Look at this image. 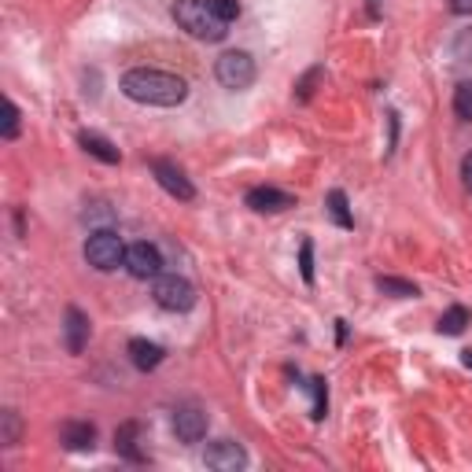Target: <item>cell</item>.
Here are the masks:
<instances>
[{"mask_svg": "<svg viewBox=\"0 0 472 472\" xmlns=\"http://www.w3.org/2000/svg\"><path fill=\"white\" fill-rule=\"evenodd\" d=\"M450 12H457V15H472V0H450Z\"/></svg>", "mask_w": 472, "mask_h": 472, "instance_id": "28", "label": "cell"}, {"mask_svg": "<svg viewBox=\"0 0 472 472\" xmlns=\"http://www.w3.org/2000/svg\"><path fill=\"white\" fill-rule=\"evenodd\" d=\"M173 432L182 443H200L207 436V413L200 406H177L173 409Z\"/></svg>", "mask_w": 472, "mask_h": 472, "instance_id": "9", "label": "cell"}, {"mask_svg": "<svg viewBox=\"0 0 472 472\" xmlns=\"http://www.w3.org/2000/svg\"><path fill=\"white\" fill-rule=\"evenodd\" d=\"M325 203H329V214H332V221H336L339 229H350V225H354V214H350V207H347V196H343L339 189H332Z\"/></svg>", "mask_w": 472, "mask_h": 472, "instance_id": "18", "label": "cell"}, {"mask_svg": "<svg viewBox=\"0 0 472 472\" xmlns=\"http://www.w3.org/2000/svg\"><path fill=\"white\" fill-rule=\"evenodd\" d=\"M114 447H118V454H126L130 461H144V454L137 450V425L133 421L114 432Z\"/></svg>", "mask_w": 472, "mask_h": 472, "instance_id": "17", "label": "cell"}, {"mask_svg": "<svg viewBox=\"0 0 472 472\" xmlns=\"http://www.w3.org/2000/svg\"><path fill=\"white\" fill-rule=\"evenodd\" d=\"M78 144H82V148H85L93 159H100V162H107V166H114L118 159H123V152H118V148L107 141V137L93 133V130H82V133H78Z\"/></svg>", "mask_w": 472, "mask_h": 472, "instance_id": "13", "label": "cell"}, {"mask_svg": "<svg viewBox=\"0 0 472 472\" xmlns=\"http://www.w3.org/2000/svg\"><path fill=\"white\" fill-rule=\"evenodd\" d=\"M207 468H218V472H241L248 465V454L241 443H232V439H214L203 454Z\"/></svg>", "mask_w": 472, "mask_h": 472, "instance_id": "8", "label": "cell"}, {"mask_svg": "<svg viewBox=\"0 0 472 472\" xmlns=\"http://www.w3.org/2000/svg\"><path fill=\"white\" fill-rule=\"evenodd\" d=\"M211 5V12L221 19V23H232L236 15H241V5H236V0H207Z\"/></svg>", "mask_w": 472, "mask_h": 472, "instance_id": "23", "label": "cell"}, {"mask_svg": "<svg viewBox=\"0 0 472 472\" xmlns=\"http://www.w3.org/2000/svg\"><path fill=\"white\" fill-rule=\"evenodd\" d=\"M318 78H321V67H314V71L300 82V100H310V93H314V82H318Z\"/></svg>", "mask_w": 472, "mask_h": 472, "instance_id": "26", "label": "cell"}, {"mask_svg": "<svg viewBox=\"0 0 472 472\" xmlns=\"http://www.w3.org/2000/svg\"><path fill=\"white\" fill-rule=\"evenodd\" d=\"M377 288L384 291V295H391V300H418V284H409V280H402V277H377Z\"/></svg>", "mask_w": 472, "mask_h": 472, "instance_id": "15", "label": "cell"}, {"mask_svg": "<svg viewBox=\"0 0 472 472\" xmlns=\"http://www.w3.org/2000/svg\"><path fill=\"white\" fill-rule=\"evenodd\" d=\"M152 173H155V182L173 196V200H182V203H189V200H196V189H192V182L185 177V170L177 166V162H170V159H152Z\"/></svg>", "mask_w": 472, "mask_h": 472, "instance_id": "6", "label": "cell"}, {"mask_svg": "<svg viewBox=\"0 0 472 472\" xmlns=\"http://www.w3.org/2000/svg\"><path fill=\"white\" fill-rule=\"evenodd\" d=\"M454 55L465 59V64H472V26H468V30H457V37H454Z\"/></svg>", "mask_w": 472, "mask_h": 472, "instance_id": "24", "label": "cell"}, {"mask_svg": "<svg viewBox=\"0 0 472 472\" xmlns=\"http://www.w3.org/2000/svg\"><path fill=\"white\" fill-rule=\"evenodd\" d=\"M89 343V318L78 307H67V325H64V347L71 354H82Z\"/></svg>", "mask_w": 472, "mask_h": 472, "instance_id": "11", "label": "cell"}, {"mask_svg": "<svg viewBox=\"0 0 472 472\" xmlns=\"http://www.w3.org/2000/svg\"><path fill=\"white\" fill-rule=\"evenodd\" d=\"M461 182H465V189L472 192V152L461 159Z\"/></svg>", "mask_w": 472, "mask_h": 472, "instance_id": "27", "label": "cell"}, {"mask_svg": "<svg viewBox=\"0 0 472 472\" xmlns=\"http://www.w3.org/2000/svg\"><path fill=\"white\" fill-rule=\"evenodd\" d=\"M248 207L259 211V214H280V211L295 207V196H288V192H280V189H273V185H262V189H251V192H248Z\"/></svg>", "mask_w": 472, "mask_h": 472, "instance_id": "10", "label": "cell"}, {"mask_svg": "<svg viewBox=\"0 0 472 472\" xmlns=\"http://www.w3.org/2000/svg\"><path fill=\"white\" fill-rule=\"evenodd\" d=\"M465 325H468V310H465V307H450V310L439 318V325H436V329H439L443 336H461V332H465Z\"/></svg>", "mask_w": 472, "mask_h": 472, "instance_id": "19", "label": "cell"}, {"mask_svg": "<svg viewBox=\"0 0 472 472\" xmlns=\"http://www.w3.org/2000/svg\"><path fill=\"white\" fill-rule=\"evenodd\" d=\"M85 262L100 273H111L118 266H126V244L123 236H118L114 229H96L89 241H85Z\"/></svg>", "mask_w": 472, "mask_h": 472, "instance_id": "3", "label": "cell"}, {"mask_svg": "<svg viewBox=\"0 0 472 472\" xmlns=\"http://www.w3.org/2000/svg\"><path fill=\"white\" fill-rule=\"evenodd\" d=\"M152 300L170 310V314H185L196 307V288L189 277H177V273H159L152 284Z\"/></svg>", "mask_w": 472, "mask_h": 472, "instance_id": "4", "label": "cell"}, {"mask_svg": "<svg viewBox=\"0 0 472 472\" xmlns=\"http://www.w3.org/2000/svg\"><path fill=\"white\" fill-rule=\"evenodd\" d=\"M19 439H23V418L8 406L5 413H0V443H5V447H15Z\"/></svg>", "mask_w": 472, "mask_h": 472, "instance_id": "16", "label": "cell"}, {"mask_svg": "<svg viewBox=\"0 0 472 472\" xmlns=\"http://www.w3.org/2000/svg\"><path fill=\"white\" fill-rule=\"evenodd\" d=\"M123 93L133 103H148V107H177L189 96V82L177 78L170 71H155V67H133L123 74Z\"/></svg>", "mask_w": 472, "mask_h": 472, "instance_id": "1", "label": "cell"}, {"mask_svg": "<svg viewBox=\"0 0 472 472\" xmlns=\"http://www.w3.org/2000/svg\"><path fill=\"white\" fill-rule=\"evenodd\" d=\"M454 114L461 123H472V82H461L454 89Z\"/></svg>", "mask_w": 472, "mask_h": 472, "instance_id": "20", "label": "cell"}, {"mask_svg": "<svg viewBox=\"0 0 472 472\" xmlns=\"http://www.w3.org/2000/svg\"><path fill=\"white\" fill-rule=\"evenodd\" d=\"M255 74H259V71H255V59H251L248 52H221L218 64H214V78H218L225 89H232V93L251 89Z\"/></svg>", "mask_w": 472, "mask_h": 472, "instance_id": "5", "label": "cell"}, {"mask_svg": "<svg viewBox=\"0 0 472 472\" xmlns=\"http://www.w3.org/2000/svg\"><path fill=\"white\" fill-rule=\"evenodd\" d=\"M461 366H465V369H472V350H461Z\"/></svg>", "mask_w": 472, "mask_h": 472, "instance_id": "29", "label": "cell"}, {"mask_svg": "<svg viewBox=\"0 0 472 472\" xmlns=\"http://www.w3.org/2000/svg\"><path fill=\"white\" fill-rule=\"evenodd\" d=\"M300 270H303V280L314 284V244L310 241H303V248H300Z\"/></svg>", "mask_w": 472, "mask_h": 472, "instance_id": "25", "label": "cell"}, {"mask_svg": "<svg viewBox=\"0 0 472 472\" xmlns=\"http://www.w3.org/2000/svg\"><path fill=\"white\" fill-rule=\"evenodd\" d=\"M162 347L159 343H152V339H130V362L141 369V373H152V369H159V362H162Z\"/></svg>", "mask_w": 472, "mask_h": 472, "instance_id": "12", "label": "cell"}, {"mask_svg": "<svg viewBox=\"0 0 472 472\" xmlns=\"http://www.w3.org/2000/svg\"><path fill=\"white\" fill-rule=\"evenodd\" d=\"M126 270H130V277H137V280H155V277L162 273V255H159V248L148 244V241L130 244V248H126Z\"/></svg>", "mask_w": 472, "mask_h": 472, "instance_id": "7", "label": "cell"}, {"mask_svg": "<svg viewBox=\"0 0 472 472\" xmlns=\"http://www.w3.org/2000/svg\"><path fill=\"white\" fill-rule=\"evenodd\" d=\"M19 137V107L15 100H5V141H15Z\"/></svg>", "mask_w": 472, "mask_h": 472, "instance_id": "22", "label": "cell"}, {"mask_svg": "<svg viewBox=\"0 0 472 472\" xmlns=\"http://www.w3.org/2000/svg\"><path fill=\"white\" fill-rule=\"evenodd\" d=\"M173 23L196 41H221L229 23H221L207 0H173Z\"/></svg>", "mask_w": 472, "mask_h": 472, "instance_id": "2", "label": "cell"}, {"mask_svg": "<svg viewBox=\"0 0 472 472\" xmlns=\"http://www.w3.org/2000/svg\"><path fill=\"white\" fill-rule=\"evenodd\" d=\"M64 447L67 450H93L96 447V425L93 421H67L64 425Z\"/></svg>", "mask_w": 472, "mask_h": 472, "instance_id": "14", "label": "cell"}, {"mask_svg": "<svg viewBox=\"0 0 472 472\" xmlns=\"http://www.w3.org/2000/svg\"><path fill=\"white\" fill-rule=\"evenodd\" d=\"M310 391H314V421H321L325 409H329V388H325L321 377H314V380H310Z\"/></svg>", "mask_w": 472, "mask_h": 472, "instance_id": "21", "label": "cell"}]
</instances>
